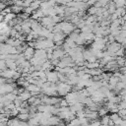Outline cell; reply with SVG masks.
Instances as JSON below:
<instances>
[{"label":"cell","instance_id":"obj_10","mask_svg":"<svg viewBox=\"0 0 126 126\" xmlns=\"http://www.w3.org/2000/svg\"><path fill=\"white\" fill-rule=\"evenodd\" d=\"M86 117H87L89 120L93 121V120L97 119L99 116H98V112H97V111L91 110V109L88 108V109H86Z\"/></svg>","mask_w":126,"mask_h":126},{"label":"cell","instance_id":"obj_13","mask_svg":"<svg viewBox=\"0 0 126 126\" xmlns=\"http://www.w3.org/2000/svg\"><path fill=\"white\" fill-rule=\"evenodd\" d=\"M6 61V66L8 69H11V70H17L19 68V65L17 64L16 60L14 59H7L5 60Z\"/></svg>","mask_w":126,"mask_h":126},{"label":"cell","instance_id":"obj_20","mask_svg":"<svg viewBox=\"0 0 126 126\" xmlns=\"http://www.w3.org/2000/svg\"><path fill=\"white\" fill-rule=\"evenodd\" d=\"M97 112H98V116H99V117H102V116L106 115V114L109 112V110H108L105 106H102V107H99V108H98Z\"/></svg>","mask_w":126,"mask_h":126},{"label":"cell","instance_id":"obj_7","mask_svg":"<svg viewBox=\"0 0 126 126\" xmlns=\"http://www.w3.org/2000/svg\"><path fill=\"white\" fill-rule=\"evenodd\" d=\"M34 52H35V48H33V47L28 45V46L25 48V50H24V52H23V55H24V57H25L27 60H31V59L33 57Z\"/></svg>","mask_w":126,"mask_h":126},{"label":"cell","instance_id":"obj_22","mask_svg":"<svg viewBox=\"0 0 126 126\" xmlns=\"http://www.w3.org/2000/svg\"><path fill=\"white\" fill-rule=\"evenodd\" d=\"M110 121H111L110 116H109V115H107V114H106V115H104V116H102V117H101V119H100L101 124H104V125H108Z\"/></svg>","mask_w":126,"mask_h":126},{"label":"cell","instance_id":"obj_34","mask_svg":"<svg viewBox=\"0 0 126 126\" xmlns=\"http://www.w3.org/2000/svg\"><path fill=\"white\" fill-rule=\"evenodd\" d=\"M120 29H121V31H124V32H126V22H124V23L121 25Z\"/></svg>","mask_w":126,"mask_h":126},{"label":"cell","instance_id":"obj_8","mask_svg":"<svg viewBox=\"0 0 126 126\" xmlns=\"http://www.w3.org/2000/svg\"><path fill=\"white\" fill-rule=\"evenodd\" d=\"M26 90L29 91L32 94V95H34V96H36V94H38L39 93H41V88L38 87V86H36V85H34V84H30L26 88Z\"/></svg>","mask_w":126,"mask_h":126},{"label":"cell","instance_id":"obj_33","mask_svg":"<svg viewBox=\"0 0 126 126\" xmlns=\"http://www.w3.org/2000/svg\"><path fill=\"white\" fill-rule=\"evenodd\" d=\"M19 126H30L28 121H21L20 120V123H19Z\"/></svg>","mask_w":126,"mask_h":126},{"label":"cell","instance_id":"obj_6","mask_svg":"<svg viewBox=\"0 0 126 126\" xmlns=\"http://www.w3.org/2000/svg\"><path fill=\"white\" fill-rule=\"evenodd\" d=\"M46 80L50 83L56 84L59 79H58V71H46Z\"/></svg>","mask_w":126,"mask_h":126},{"label":"cell","instance_id":"obj_2","mask_svg":"<svg viewBox=\"0 0 126 126\" xmlns=\"http://www.w3.org/2000/svg\"><path fill=\"white\" fill-rule=\"evenodd\" d=\"M56 88H57V94L60 96H65L68 93L72 91V86L66 82H59L58 84H56Z\"/></svg>","mask_w":126,"mask_h":126},{"label":"cell","instance_id":"obj_36","mask_svg":"<svg viewBox=\"0 0 126 126\" xmlns=\"http://www.w3.org/2000/svg\"><path fill=\"white\" fill-rule=\"evenodd\" d=\"M124 57H126V48L124 49Z\"/></svg>","mask_w":126,"mask_h":126},{"label":"cell","instance_id":"obj_28","mask_svg":"<svg viewBox=\"0 0 126 126\" xmlns=\"http://www.w3.org/2000/svg\"><path fill=\"white\" fill-rule=\"evenodd\" d=\"M118 108L119 109H126V101L125 100H121L118 103Z\"/></svg>","mask_w":126,"mask_h":126},{"label":"cell","instance_id":"obj_30","mask_svg":"<svg viewBox=\"0 0 126 126\" xmlns=\"http://www.w3.org/2000/svg\"><path fill=\"white\" fill-rule=\"evenodd\" d=\"M32 1H33V0H24V4H23V7H24V8H26V7H30Z\"/></svg>","mask_w":126,"mask_h":126},{"label":"cell","instance_id":"obj_12","mask_svg":"<svg viewBox=\"0 0 126 126\" xmlns=\"http://www.w3.org/2000/svg\"><path fill=\"white\" fill-rule=\"evenodd\" d=\"M61 121H62V119H61L58 115H51V116L48 118V125L57 126Z\"/></svg>","mask_w":126,"mask_h":126},{"label":"cell","instance_id":"obj_17","mask_svg":"<svg viewBox=\"0 0 126 126\" xmlns=\"http://www.w3.org/2000/svg\"><path fill=\"white\" fill-rule=\"evenodd\" d=\"M17 118L21 121H28L31 118V114L30 113H19Z\"/></svg>","mask_w":126,"mask_h":126},{"label":"cell","instance_id":"obj_11","mask_svg":"<svg viewBox=\"0 0 126 126\" xmlns=\"http://www.w3.org/2000/svg\"><path fill=\"white\" fill-rule=\"evenodd\" d=\"M31 97H32V94L29 91H27L26 89H25V91H23L21 94H18V98L21 99L22 101H28Z\"/></svg>","mask_w":126,"mask_h":126},{"label":"cell","instance_id":"obj_31","mask_svg":"<svg viewBox=\"0 0 126 126\" xmlns=\"http://www.w3.org/2000/svg\"><path fill=\"white\" fill-rule=\"evenodd\" d=\"M8 39V36L3 34V33H0V42H6V40Z\"/></svg>","mask_w":126,"mask_h":126},{"label":"cell","instance_id":"obj_24","mask_svg":"<svg viewBox=\"0 0 126 126\" xmlns=\"http://www.w3.org/2000/svg\"><path fill=\"white\" fill-rule=\"evenodd\" d=\"M79 121H80V125H81V126H88V125L90 124V120H89L87 117L79 118Z\"/></svg>","mask_w":126,"mask_h":126},{"label":"cell","instance_id":"obj_29","mask_svg":"<svg viewBox=\"0 0 126 126\" xmlns=\"http://www.w3.org/2000/svg\"><path fill=\"white\" fill-rule=\"evenodd\" d=\"M124 49L125 48H123V47H121L114 55H115V57H117V56H124Z\"/></svg>","mask_w":126,"mask_h":126},{"label":"cell","instance_id":"obj_14","mask_svg":"<svg viewBox=\"0 0 126 126\" xmlns=\"http://www.w3.org/2000/svg\"><path fill=\"white\" fill-rule=\"evenodd\" d=\"M42 17H44V14H43V12H42L41 9H37V10L33 11V13L32 14V19H33V20L39 21Z\"/></svg>","mask_w":126,"mask_h":126},{"label":"cell","instance_id":"obj_27","mask_svg":"<svg viewBox=\"0 0 126 126\" xmlns=\"http://www.w3.org/2000/svg\"><path fill=\"white\" fill-rule=\"evenodd\" d=\"M6 68H7V66H6V61L0 59V72H2L3 70H5Z\"/></svg>","mask_w":126,"mask_h":126},{"label":"cell","instance_id":"obj_25","mask_svg":"<svg viewBox=\"0 0 126 126\" xmlns=\"http://www.w3.org/2000/svg\"><path fill=\"white\" fill-rule=\"evenodd\" d=\"M11 10H12V12L13 13H20V12H22L23 11V7H21V6H17V5H14L13 7H11Z\"/></svg>","mask_w":126,"mask_h":126},{"label":"cell","instance_id":"obj_26","mask_svg":"<svg viewBox=\"0 0 126 126\" xmlns=\"http://www.w3.org/2000/svg\"><path fill=\"white\" fill-rule=\"evenodd\" d=\"M101 125V122H100V120H98V119H95V120H93V121H91L90 122V124L88 125V126H100Z\"/></svg>","mask_w":126,"mask_h":126},{"label":"cell","instance_id":"obj_1","mask_svg":"<svg viewBox=\"0 0 126 126\" xmlns=\"http://www.w3.org/2000/svg\"><path fill=\"white\" fill-rule=\"evenodd\" d=\"M58 26H59L61 32L65 34H70L77 28L72 22H68V21H63V22L61 21L60 23H58Z\"/></svg>","mask_w":126,"mask_h":126},{"label":"cell","instance_id":"obj_4","mask_svg":"<svg viewBox=\"0 0 126 126\" xmlns=\"http://www.w3.org/2000/svg\"><path fill=\"white\" fill-rule=\"evenodd\" d=\"M52 40L54 41L56 46L63 44L64 41H65V33H63V32H54Z\"/></svg>","mask_w":126,"mask_h":126},{"label":"cell","instance_id":"obj_15","mask_svg":"<svg viewBox=\"0 0 126 126\" xmlns=\"http://www.w3.org/2000/svg\"><path fill=\"white\" fill-rule=\"evenodd\" d=\"M85 67L88 69H95V68H100L99 61L96 62H85Z\"/></svg>","mask_w":126,"mask_h":126},{"label":"cell","instance_id":"obj_5","mask_svg":"<svg viewBox=\"0 0 126 126\" xmlns=\"http://www.w3.org/2000/svg\"><path fill=\"white\" fill-rule=\"evenodd\" d=\"M108 45H106L107 46V51L109 52V53H111L113 56H115L114 54L122 47V45L120 44V43H118L117 41H114V42H111V43H107Z\"/></svg>","mask_w":126,"mask_h":126},{"label":"cell","instance_id":"obj_19","mask_svg":"<svg viewBox=\"0 0 126 126\" xmlns=\"http://www.w3.org/2000/svg\"><path fill=\"white\" fill-rule=\"evenodd\" d=\"M15 18H16V14L13 13V12L4 15V20H5V22H11V21L14 20Z\"/></svg>","mask_w":126,"mask_h":126},{"label":"cell","instance_id":"obj_16","mask_svg":"<svg viewBox=\"0 0 126 126\" xmlns=\"http://www.w3.org/2000/svg\"><path fill=\"white\" fill-rule=\"evenodd\" d=\"M19 123H20V120L17 117H13V118L8 119L7 126H19Z\"/></svg>","mask_w":126,"mask_h":126},{"label":"cell","instance_id":"obj_32","mask_svg":"<svg viewBox=\"0 0 126 126\" xmlns=\"http://www.w3.org/2000/svg\"><path fill=\"white\" fill-rule=\"evenodd\" d=\"M96 2H97V0H88L87 4H88V5H90V6H94Z\"/></svg>","mask_w":126,"mask_h":126},{"label":"cell","instance_id":"obj_3","mask_svg":"<svg viewBox=\"0 0 126 126\" xmlns=\"http://www.w3.org/2000/svg\"><path fill=\"white\" fill-rule=\"evenodd\" d=\"M39 23L41 24L42 27H44V28H46V29H48L50 31H52L53 28H54V26H55V24L52 21V18L50 16H44V17H42L39 20Z\"/></svg>","mask_w":126,"mask_h":126},{"label":"cell","instance_id":"obj_35","mask_svg":"<svg viewBox=\"0 0 126 126\" xmlns=\"http://www.w3.org/2000/svg\"><path fill=\"white\" fill-rule=\"evenodd\" d=\"M5 8H6V4H4V3L0 2V10H4Z\"/></svg>","mask_w":126,"mask_h":126},{"label":"cell","instance_id":"obj_23","mask_svg":"<svg viewBox=\"0 0 126 126\" xmlns=\"http://www.w3.org/2000/svg\"><path fill=\"white\" fill-rule=\"evenodd\" d=\"M97 10H98V8L94 5V6H91V7L88 9V13H89V15H96Z\"/></svg>","mask_w":126,"mask_h":126},{"label":"cell","instance_id":"obj_38","mask_svg":"<svg viewBox=\"0 0 126 126\" xmlns=\"http://www.w3.org/2000/svg\"><path fill=\"white\" fill-rule=\"evenodd\" d=\"M0 73H1V72H0Z\"/></svg>","mask_w":126,"mask_h":126},{"label":"cell","instance_id":"obj_21","mask_svg":"<svg viewBox=\"0 0 126 126\" xmlns=\"http://www.w3.org/2000/svg\"><path fill=\"white\" fill-rule=\"evenodd\" d=\"M66 126H81V125H80L79 118H78V117H75V118L72 119L70 122H68V123L66 124Z\"/></svg>","mask_w":126,"mask_h":126},{"label":"cell","instance_id":"obj_9","mask_svg":"<svg viewBox=\"0 0 126 126\" xmlns=\"http://www.w3.org/2000/svg\"><path fill=\"white\" fill-rule=\"evenodd\" d=\"M33 57H35L37 59L47 60V51L45 49H35Z\"/></svg>","mask_w":126,"mask_h":126},{"label":"cell","instance_id":"obj_18","mask_svg":"<svg viewBox=\"0 0 126 126\" xmlns=\"http://www.w3.org/2000/svg\"><path fill=\"white\" fill-rule=\"evenodd\" d=\"M40 4H41V1H40V0H33V1L32 2V4H31V6H30V7H31L33 11H35V10L39 9Z\"/></svg>","mask_w":126,"mask_h":126},{"label":"cell","instance_id":"obj_37","mask_svg":"<svg viewBox=\"0 0 126 126\" xmlns=\"http://www.w3.org/2000/svg\"><path fill=\"white\" fill-rule=\"evenodd\" d=\"M125 66H126V57H125Z\"/></svg>","mask_w":126,"mask_h":126}]
</instances>
